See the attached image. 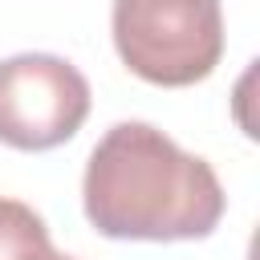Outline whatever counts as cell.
<instances>
[{"label":"cell","mask_w":260,"mask_h":260,"mask_svg":"<svg viewBox=\"0 0 260 260\" xmlns=\"http://www.w3.org/2000/svg\"><path fill=\"white\" fill-rule=\"evenodd\" d=\"M81 203L110 240H199L223 215V187L207 158L150 122H118L85 162Z\"/></svg>","instance_id":"1"},{"label":"cell","mask_w":260,"mask_h":260,"mask_svg":"<svg viewBox=\"0 0 260 260\" xmlns=\"http://www.w3.org/2000/svg\"><path fill=\"white\" fill-rule=\"evenodd\" d=\"M114 49L150 85H195L223 57L219 0H114Z\"/></svg>","instance_id":"2"},{"label":"cell","mask_w":260,"mask_h":260,"mask_svg":"<svg viewBox=\"0 0 260 260\" xmlns=\"http://www.w3.org/2000/svg\"><path fill=\"white\" fill-rule=\"evenodd\" d=\"M89 114L85 73L53 53H16L0 61V142L49 150L69 142Z\"/></svg>","instance_id":"3"},{"label":"cell","mask_w":260,"mask_h":260,"mask_svg":"<svg viewBox=\"0 0 260 260\" xmlns=\"http://www.w3.org/2000/svg\"><path fill=\"white\" fill-rule=\"evenodd\" d=\"M0 260H57L45 219L20 199H0Z\"/></svg>","instance_id":"4"},{"label":"cell","mask_w":260,"mask_h":260,"mask_svg":"<svg viewBox=\"0 0 260 260\" xmlns=\"http://www.w3.org/2000/svg\"><path fill=\"white\" fill-rule=\"evenodd\" d=\"M57 260H73V256H61V252H57Z\"/></svg>","instance_id":"5"}]
</instances>
